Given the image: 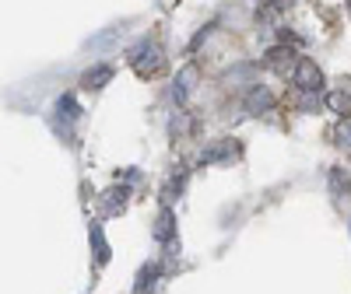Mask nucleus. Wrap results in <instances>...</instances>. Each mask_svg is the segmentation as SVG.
<instances>
[{
	"instance_id": "nucleus-1",
	"label": "nucleus",
	"mask_w": 351,
	"mask_h": 294,
	"mask_svg": "<svg viewBox=\"0 0 351 294\" xmlns=\"http://www.w3.org/2000/svg\"><path fill=\"white\" fill-rule=\"evenodd\" d=\"M130 64H134V70H137L141 77H158L162 67H165V53H162L155 42L141 39V42L130 49Z\"/></svg>"
},
{
	"instance_id": "nucleus-2",
	"label": "nucleus",
	"mask_w": 351,
	"mask_h": 294,
	"mask_svg": "<svg viewBox=\"0 0 351 294\" xmlns=\"http://www.w3.org/2000/svg\"><path fill=\"white\" fill-rule=\"evenodd\" d=\"M324 70H319L316 60H309V56H299V64L295 70H291V88L295 92H306V95H319L324 92Z\"/></svg>"
},
{
	"instance_id": "nucleus-3",
	"label": "nucleus",
	"mask_w": 351,
	"mask_h": 294,
	"mask_svg": "<svg viewBox=\"0 0 351 294\" xmlns=\"http://www.w3.org/2000/svg\"><path fill=\"white\" fill-rule=\"evenodd\" d=\"M243 109H246V116H271L278 109V95L267 84L256 81V84L243 88Z\"/></svg>"
},
{
	"instance_id": "nucleus-4",
	"label": "nucleus",
	"mask_w": 351,
	"mask_h": 294,
	"mask_svg": "<svg viewBox=\"0 0 351 294\" xmlns=\"http://www.w3.org/2000/svg\"><path fill=\"white\" fill-rule=\"evenodd\" d=\"M239 158V140L236 137H221L215 144H208L200 151V165H228Z\"/></svg>"
},
{
	"instance_id": "nucleus-5",
	"label": "nucleus",
	"mask_w": 351,
	"mask_h": 294,
	"mask_svg": "<svg viewBox=\"0 0 351 294\" xmlns=\"http://www.w3.org/2000/svg\"><path fill=\"white\" fill-rule=\"evenodd\" d=\"M295 64H299V56H295V49H291L288 42H278V46H271L267 53H263V67H271L274 74H285V77H291Z\"/></svg>"
},
{
	"instance_id": "nucleus-6",
	"label": "nucleus",
	"mask_w": 351,
	"mask_h": 294,
	"mask_svg": "<svg viewBox=\"0 0 351 294\" xmlns=\"http://www.w3.org/2000/svg\"><path fill=\"white\" fill-rule=\"evenodd\" d=\"M112 74H116L112 64H92L81 74V88H84V92H102V88L112 81Z\"/></svg>"
},
{
	"instance_id": "nucleus-7",
	"label": "nucleus",
	"mask_w": 351,
	"mask_h": 294,
	"mask_svg": "<svg viewBox=\"0 0 351 294\" xmlns=\"http://www.w3.org/2000/svg\"><path fill=\"white\" fill-rule=\"evenodd\" d=\"M193 81H197V67L193 64H186L180 74H176V81H172V102L176 105H186V98L193 92Z\"/></svg>"
},
{
	"instance_id": "nucleus-8",
	"label": "nucleus",
	"mask_w": 351,
	"mask_h": 294,
	"mask_svg": "<svg viewBox=\"0 0 351 294\" xmlns=\"http://www.w3.org/2000/svg\"><path fill=\"white\" fill-rule=\"evenodd\" d=\"M155 242H162V245H169L172 242V235H176V214L169 211V207H162L158 211V217H155Z\"/></svg>"
},
{
	"instance_id": "nucleus-9",
	"label": "nucleus",
	"mask_w": 351,
	"mask_h": 294,
	"mask_svg": "<svg viewBox=\"0 0 351 294\" xmlns=\"http://www.w3.org/2000/svg\"><path fill=\"white\" fill-rule=\"evenodd\" d=\"M127 196H130L127 186H112V189H106V193H102V214H120V211L127 207Z\"/></svg>"
},
{
	"instance_id": "nucleus-10",
	"label": "nucleus",
	"mask_w": 351,
	"mask_h": 294,
	"mask_svg": "<svg viewBox=\"0 0 351 294\" xmlns=\"http://www.w3.org/2000/svg\"><path fill=\"white\" fill-rule=\"evenodd\" d=\"M324 105H327L334 116H351V95L344 92V88H330V92L324 95Z\"/></svg>"
},
{
	"instance_id": "nucleus-11",
	"label": "nucleus",
	"mask_w": 351,
	"mask_h": 294,
	"mask_svg": "<svg viewBox=\"0 0 351 294\" xmlns=\"http://www.w3.org/2000/svg\"><path fill=\"white\" fill-rule=\"evenodd\" d=\"M158 273H162V267H158V263H144V267H141V273H137V284H134V294H148V291H155V280H158Z\"/></svg>"
},
{
	"instance_id": "nucleus-12",
	"label": "nucleus",
	"mask_w": 351,
	"mask_h": 294,
	"mask_svg": "<svg viewBox=\"0 0 351 294\" xmlns=\"http://www.w3.org/2000/svg\"><path fill=\"white\" fill-rule=\"evenodd\" d=\"M88 242H92V249H95V263H99V267H106V263H109V242H106V235H102V224L88 228Z\"/></svg>"
},
{
	"instance_id": "nucleus-13",
	"label": "nucleus",
	"mask_w": 351,
	"mask_h": 294,
	"mask_svg": "<svg viewBox=\"0 0 351 294\" xmlns=\"http://www.w3.org/2000/svg\"><path fill=\"white\" fill-rule=\"evenodd\" d=\"M330 189L337 200H348L351 196V183H348V172L344 168H330Z\"/></svg>"
},
{
	"instance_id": "nucleus-14",
	"label": "nucleus",
	"mask_w": 351,
	"mask_h": 294,
	"mask_svg": "<svg viewBox=\"0 0 351 294\" xmlns=\"http://www.w3.org/2000/svg\"><path fill=\"white\" fill-rule=\"evenodd\" d=\"M337 140H341V147H344V151H351V116H348V120L337 126Z\"/></svg>"
},
{
	"instance_id": "nucleus-15",
	"label": "nucleus",
	"mask_w": 351,
	"mask_h": 294,
	"mask_svg": "<svg viewBox=\"0 0 351 294\" xmlns=\"http://www.w3.org/2000/svg\"><path fill=\"white\" fill-rule=\"evenodd\" d=\"M267 4H271L274 11H288L291 4H295V0H267Z\"/></svg>"
},
{
	"instance_id": "nucleus-16",
	"label": "nucleus",
	"mask_w": 351,
	"mask_h": 294,
	"mask_svg": "<svg viewBox=\"0 0 351 294\" xmlns=\"http://www.w3.org/2000/svg\"><path fill=\"white\" fill-rule=\"evenodd\" d=\"M348 11H351V0H348Z\"/></svg>"
},
{
	"instance_id": "nucleus-17",
	"label": "nucleus",
	"mask_w": 351,
	"mask_h": 294,
	"mask_svg": "<svg viewBox=\"0 0 351 294\" xmlns=\"http://www.w3.org/2000/svg\"><path fill=\"white\" fill-rule=\"evenodd\" d=\"M348 224H351V221H348Z\"/></svg>"
}]
</instances>
